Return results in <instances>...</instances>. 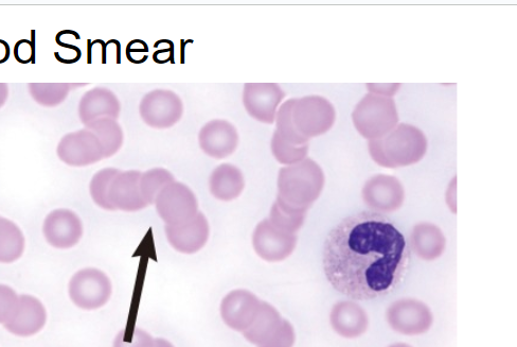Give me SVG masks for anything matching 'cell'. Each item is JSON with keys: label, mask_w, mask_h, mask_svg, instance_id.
Segmentation results:
<instances>
[{"label": "cell", "mask_w": 517, "mask_h": 347, "mask_svg": "<svg viewBox=\"0 0 517 347\" xmlns=\"http://www.w3.org/2000/svg\"><path fill=\"white\" fill-rule=\"evenodd\" d=\"M412 252L405 236L383 214L352 215L329 233L323 267L330 285L354 301L387 296L407 275Z\"/></svg>", "instance_id": "cell-1"}, {"label": "cell", "mask_w": 517, "mask_h": 347, "mask_svg": "<svg viewBox=\"0 0 517 347\" xmlns=\"http://www.w3.org/2000/svg\"><path fill=\"white\" fill-rule=\"evenodd\" d=\"M368 149L374 162L394 169L419 163L427 151V140L417 127L399 124L379 140L369 141Z\"/></svg>", "instance_id": "cell-2"}, {"label": "cell", "mask_w": 517, "mask_h": 347, "mask_svg": "<svg viewBox=\"0 0 517 347\" xmlns=\"http://www.w3.org/2000/svg\"><path fill=\"white\" fill-rule=\"evenodd\" d=\"M325 182L322 167L307 158L298 164L280 169L277 198L298 210L308 212L309 208L322 195Z\"/></svg>", "instance_id": "cell-3"}, {"label": "cell", "mask_w": 517, "mask_h": 347, "mask_svg": "<svg viewBox=\"0 0 517 347\" xmlns=\"http://www.w3.org/2000/svg\"><path fill=\"white\" fill-rule=\"evenodd\" d=\"M352 120L366 140H379L399 124L396 102L394 98L367 94L355 107Z\"/></svg>", "instance_id": "cell-4"}, {"label": "cell", "mask_w": 517, "mask_h": 347, "mask_svg": "<svg viewBox=\"0 0 517 347\" xmlns=\"http://www.w3.org/2000/svg\"><path fill=\"white\" fill-rule=\"evenodd\" d=\"M292 118L297 132L310 142L311 138L331 130L336 111L327 98L312 95L295 99Z\"/></svg>", "instance_id": "cell-5"}, {"label": "cell", "mask_w": 517, "mask_h": 347, "mask_svg": "<svg viewBox=\"0 0 517 347\" xmlns=\"http://www.w3.org/2000/svg\"><path fill=\"white\" fill-rule=\"evenodd\" d=\"M112 283L102 271L87 268L77 272L69 283V297L79 308L95 310L109 302Z\"/></svg>", "instance_id": "cell-6"}, {"label": "cell", "mask_w": 517, "mask_h": 347, "mask_svg": "<svg viewBox=\"0 0 517 347\" xmlns=\"http://www.w3.org/2000/svg\"><path fill=\"white\" fill-rule=\"evenodd\" d=\"M139 114L144 123L153 129H169L180 121L184 103L170 90H154L141 99Z\"/></svg>", "instance_id": "cell-7"}, {"label": "cell", "mask_w": 517, "mask_h": 347, "mask_svg": "<svg viewBox=\"0 0 517 347\" xmlns=\"http://www.w3.org/2000/svg\"><path fill=\"white\" fill-rule=\"evenodd\" d=\"M157 214L166 225H180L199 213V202L192 190L181 182L166 186L155 200Z\"/></svg>", "instance_id": "cell-8"}, {"label": "cell", "mask_w": 517, "mask_h": 347, "mask_svg": "<svg viewBox=\"0 0 517 347\" xmlns=\"http://www.w3.org/2000/svg\"><path fill=\"white\" fill-rule=\"evenodd\" d=\"M389 326L404 336H419L430 331L434 317L429 306L415 299L392 303L386 312Z\"/></svg>", "instance_id": "cell-9"}, {"label": "cell", "mask_w": 517, "mask_h": 347, "mask_svg": "<svg viewBox=\"0 0 517 347\" xmlns=\"http://www.w3.org/2000/svg\"><path fill=\"white\" fill-rule=\"evenodd\" d=\"M287 96L275 83H247L243 88V104L249 116L262 124H275L282 100Z\"/></svg>", "instance_id": "cell-10"}, {"label": "cell", "mask_w": 517, "mask_h": 347, "mask_svg": "<svg viewBox=\"0 0 517 347\" xmlns=\"http://www.w3.org/2000/svg\"><path fill=\"white\" fill-rule=\"evenodd\" d=\"M57 154L63 163L74 167L93 165L104 159L97 136L86 128L63 136Z\"/></svg>", "instance_id": "cell-11"}, {"label": "cell", "mask_w": 517, "mask_h": 347, "mask_svg": "<svg viewBox=\"0 0 517 347\" xmlns=\"http://www.w3.org/2000/svg\"><path fill=\"white\" fill-rule=\"evenodd\" d=\"M362 197L372 212L389 214L402 207L405 200V189L396 177L377 175L365 183Z\"/></svg>", "instance_id": "cell-12"}, {"label": "cell", "mask_w": 517, "mask_h": 347, "mask_svg": "<svg viewBox=\"0 0 517 347\" xmlns=\"http://www.w3.org/2000/svg\"><path fill=\"white\" fill-rule=\"evenodd\" d=\"M253 246L260 258L278 263L292 255L297 246V236L277 229L269 219H265L255 229Z\"/></svg>", "instance_id": "cell-13"}, {"label": "cell", "mask_w": 517, "mask_h": 347, "mask_svg": "<svg viewBox=\"0 0 517 347\" xmlns=\"http://www.w3.org/2000/svg\"><path fill=\"white\" fill-rule=\"evenodd\" d=\"M44 236L50 246L57 249L75 247L83 236V223L73 211L56 210L51 212L43 225Z\"/></svg>", "instance_id": "cell-14"}, {"label": "cell", "mask_w": 517, "mask_h": 347, "mask_svg": "<svg viewBox=\"0 0 517 347\" xmlns=\"http://www.w3.org/2000/svg\"><path fill=\"white\" fill-rule=\"evenodd\" d=\"M202 151L213 159H226L239 146V133L236 127L225 119L209 121L199 133Z\"/></svg>", "instance_id": "cell-15"}, {"label": "cell", "mask_w": 517, "mask_h": 347, "mask_svg": "<svg viewBox=\"0 0 517 347\" xmlns=\"http://www.w3.org/2000/svg\"><path fill=\"white\" fill-rule=\"evenodd\" d=\"M261 301L248 290H234L227 294L221 304V316L225 324L237 332H244L251 326Z\"/></svg>", "instance_id": "cell-16"}, {"label": "cell", "mask_w": 517, "mask_h": 347, "mask_svg": "<svg viewBox=\"0 0 517 347\" xmlns=\"http://www.w3.org/2000/svg\"><path fill=\"white\" fill-rule=\"evenodd\" d=\"M166 236L169 244L178 252L194 254L201 251L210 235L209 222L199 212L194 218L180 225H166Z\"/></svg>", "instance_id": "cell-17"}, {"label": "cell", "mask_w": 517, "mask_h": 347, "mask_svg": "<svg viewBox=\"0 0 517 347\" xmlns=\"http://www.w3.org/2000/svg\"><path fill=\"white\" fill-rule=\"evenodd\" d=\"M47 314L44 305L37 298L21 296L10 319L4 324L15 336L30 337L42 331Z\"/></svg>", "instance_id": "cell-18"}, {"label": "cell", "mask_w": 517, "mask_h": 347, "mask_svg": "<svg viewBox=\"0 0 517 347\" xmlns=\"http://www.w3.org/2000/svg\"><path fill=\"white\" fill-rule=\"evenodd\" d=\"M141 175L142 172L138 170L118 172L109 190V200L114 211L132 213L148 206L140 192Z\"/></svg>", "instance_id": "cell-19"}, {"label": "cell", "mask_w": 517, "mask_h": 347, "mask_svg": "<svg viewBox=\"0 0 517 347\" xmlns=\"http://www.w3.org/2000/svg\"><path fill=\"white\" fill-rule=\"evenodd\" d=\"M78 110L82 123L87 126L101 118L117 120L121 112V103L113 91L98 86L82 96Z\"/></svg>", "instance_id": "cell-20"}, {"label": "cell", "mask_w": 517, "mask_h": 347, "mask_svg": "<svg viewBox=\"0 0 517 347\" xmlns=\"http://www.w3.org/2000/svg\"><path fill=\"white\" fill-rule=\"evenodd\" d=\"M330 323L336 334L346 339H355L367 332L369 319L361 305L343 301L333 306Z\"/></svg>", "instance_id": "cell-21"}, {"label": "cell", "mask_w": 517, "mask_h": 347, "mask_svg": "<svg viewBox=\"0 0 517 347\" xmlns=\"http://www.w3.org/2000/svg\"><path fill=\"white\" fill-rule=\"evenodd\" d=\"M410 249L426 262H433L440 258L447 248V238L437 225L430 222H421L416 225L410 234Z\"/></svg>", "instance_id": "cell-22"}, {"label": "cell", "mask_w": 517, "mask_h": 347, "mask_svg": "<svg viewBox=\"0 0 517 347\" xmlns=\"http://www.w3.org/2000/svg\"><path fill=\"white\" fill-rule=\"evenodd\" d=\"M245 187L242 171L235 165L222 164L212 171L209 189L213 197L221 201H233L240 197Z\"/></svg>", "instance_id": "cell-23"}, {"label": "cell", "mask_w": 517, "mask_h": 347, "mask_svg": "<svg viewBox=\"0 0 517 347\" xmlns=\"http://www.w3.org/2000/svg\"><path fill=\"white\" fill-rule=\"evenodd\" d=\"M283 322L284 319L274 306L261 302L255 320L243 332V336L248 342L259 347L269 342L279 332Z\"/></svg>", "instance_id": "cell-24"}, {"label": "cell", "mask_w": 517, "mask_h": 347, "mask_svg": "<svg viewBox=\"0 0 517 347\" xmlns=\"http://www.w3.org/2000/svg\"><path fill=\"white\" fill-rule=\"evenodd\" d=\"M25 246L22 230L13 221L0 217V263L10 264L20 259Z\"/></svg>", "instance_id": "cell-25"}, {"label": "cell", "mask_w": 517, "mask_h": 347, "mask_svg": "<svg viewBox=\"0 0 517 347\" xmlns=\"http://www.w3.org/2000/svg\"><path fill=\"white\" fill-rule=\"evenodd\" d=\"M85 128L97 136L103 149L104 159L111 158L121 149L124 133L116 119L101 118L93 121Z\"/></svg>", "instance_id": "cell-26"}, {"label": "cell", "mask_w": 517, "mask_h": 347, "mask_svg": "<svg viewBox=\"0 0 517 347\" xmlns=\"http://www.w3.org/2000/svg\"><path fill=\"white\" fill-rule=\"evenodd\" d=\"M306 217L307 211L298 210L277 198L269 220L277 229L296 235L305 223Z\"/></svg>", "instance_id": "cell-27"}, {"label": "cell", "mask_w": 517, "mask_h": 347, "mask_svg": "<svg viewBox=\"0 0 517 347\" xmlns=\"http://www.w3.org/2000/svg\"><path fill=\"white\" fill-rule=\"evenodd\" d=\"M74 85L67 83H31L28 85L32 99L46 108L60 106Z\"/></svg>", "instance_id": "cell-28"}, {"label": "cell", "mask_w": 517, "mask_h": 347, "mask_svg": "<svg viewBox=\"0 0 517 347\" xmlns=\"http://www.w3.org/2000/svg\"><path fill=\"white\" fill-rule=\"evenodd\" d=\"M294 102L295 98L289 99L283 102L279 107L275 120L276 130L274 135L284 143L295 146L309 145V141L303 138L294 126L292 118Z\"/></svg>", "instance_id": "cell-29"}, {"label": "cell", "mask_w": 517, "mask_h": 347, "mask_svg": "<svg viewBox=\"0 0 517 347\" xmlns=\"http://www.w3.org/2000/svg\"><path fill=\"white\" fill-rule=\"evenodd\" d=\"M174 181L172 173L164 168H154L142 173L140 178L142 198L148 206L154 204L160 192Z\"/></svg>", "instance_id": "cell-30"}, {"label": "cell", "mask_w": 517, "mask_h": 347, "mask_svg": "<svg viewBox=\"0 0 517 347\" xmlns=\"http://www.w3.org/2000/svg\"><path fill=\"white\" fill-rule=\"evenodd\" d=\"M120 170L116 168H105L96 173L89 185V192L94 202L103 210L114 211L109 200V190L112 181Z\"/></svg>", "instance_id": "cell-31"}, {"label": "cell", "mask_w": 517, "mask_h": 347, "mask_svg": "<svg viewBox=\"0 0 517 347\" xmlns=\"http://www.w3.org/2000/svg\"><path fill=\"white\" fill-rule=\"evenodd\" d=\"M271 149L278 163L291 166L308 158L309 145H291L282 142L276 135H273Z\"/></svg>", "instance_id": "cell-32"}, {"label": "cell", "mask_w": 517, "mask_h": 347, "mask_svg": "<svg viewBox=\"0 0 517 347\" xmlns=\"http://www.w3.org/2000/svg\"><path fill=\"white\" fill-rule=\"evenodd\" d=\"M114 347H154V339L140 328H135L132 335L127 339L126 331L118 334Z\"/></svg>", "instance_id": "cell-33"}, {"label": "cell", "mask_w": 517, "mask_h": 347, "mask_svg": "<svg viewBox=\"0 0 517 347\" xmlns=\"http://www.w3.org/2000/svg\"><path fill=\"white\" fill-rule=\"evenodd\" d=\"M19 297L6 285H0V323L5 324L13 314Z\"/></svg>", "instance_id": "cell-34"}, {"label": "cell", "mask_w": 517, "mask_h": 347, "mask_svg": "<svg viewBox=\"0 0 517 347\" xmlns=\"http://www.w3.org/2000/svg\"><path fill=\"white\" fill-rule=\"evenodd\" d=\"M295 341V329L288 320L284 319L279 332L269 342L259 347H293Z\"/></svg>", "instance_id": "cell-35"}, {"label": "cell", "mask_w": 517, "mask_h": 347, "mask_svg": "<svg viewBox=\"0 0 517 347\" xmlns=\"http://www.w3.org/2000/svg\"><path fill=\"white\" fill-rule=\"evenodd\" d=\"M35 47L29 40H20L14 46V58L21 64H29L34 60Z\"/></svg>", "instance_id": "cell-36"}, {"label": "cell", "mask_w": 517, "mask_h": 347, "mask_svg": "<svg viewBox=\"0 0 517 347\" xmlns=\"http://www.w3.org/2000/svg\"><path fill=\"white\" fill-rule=\"evenodd\" d=\"M401 88V84H367L369 94L383 97H394Z\"/></svg>", "instance_id": "cell-37"}, {"label": "cell", "mask_w": 517, "mask_h": 347, "mask_svg": "<svg viewBox=\"0 0 517 347\" xmlns=\"http://www.w3.org/2000/svg\"><path fill=\"white\" fill-rule=\"evenodd\" d=\"M10 52L9 44L4 40H0V64H4L9 60Z\"/></svg>", "instance_id": "cell-38"}, {"label": "cell", "mask_w": 517, "mask_h": 347, "mask_svg": "<svg viewBox=\"0 0 517 347\" xmlns=\"http://www.w3.org/2000/svg\"><path fill=\"white\" fill-rule=\"evenodd\" d=\"M9 98V86L6 83H0V109L5 106Z\"/></svg>", "instance_id": "cell-39"}, {"label": "cell", "mask_w": 517, "mask_h": 347, "mask_svg": "<svg viewBox=\"0 0 517 347\" xmlns=\"http://www.w3.org/2000/svg\"><path fill=\"white\" fill-rule=\"evenodd\" d=\"M154 347H174V346L165 339H155Z\"/></svg>", "instance_id": "cell-40"}, {"label": "cell", "mask_w": 517, "mask_h": 347, "mask_svg": "<svg viewBox=\"0 0 517 347\" xmlns=\"http://www.w3.org/2000/svg\"><path fill=\"white\" fill-rule=\"evenodd\" d=\"M389 347H413V346H410V345L405 344V343H397V344H394V345H390Z\"/></svg>", "instance_id": "cell-41"}]
</instances>
